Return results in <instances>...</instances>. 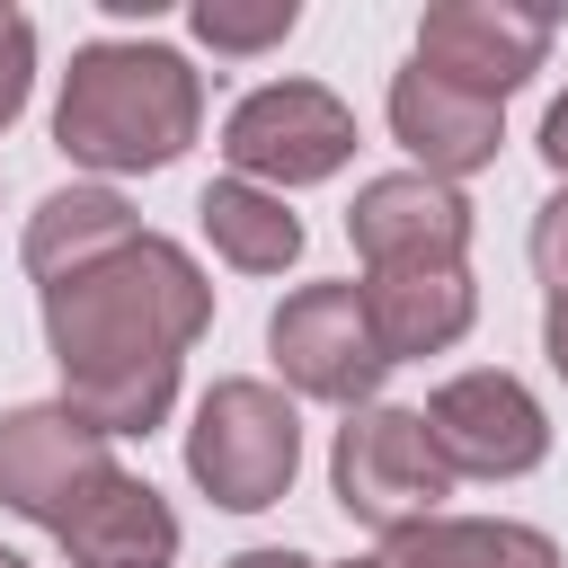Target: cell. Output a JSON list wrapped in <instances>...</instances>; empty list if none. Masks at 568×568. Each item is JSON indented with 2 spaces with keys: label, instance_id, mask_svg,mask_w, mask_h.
Returning <instances> with one entry per match:
<instances>
[{
  "label": "cell",
  "instance_id": "obj_16",
  "mask_svg": "<svg viewBox=\"0 0 568 568\" xmlns=\"http://www.w3.org/2000/svg\"><path fill=\"white\" fill-rule=\"evenodd\" d=\"M541 151H550V160H559V169H568V98H559V106H550V124H541Z\"/></svg>",
  "mask_w": 568,
  "mask_h": 568
},
{
  "label": "cell",
  "instance_id": "obj_5",
  "mask_svg": "<svg viewBox=\"0 0 568 568\" xmlns=\"http://www.w3.org/2000/svg\"><path fill=\"white\" fill-rule=\"evenodd\" d=\"M106 453H98V426L89 417H62V408H27L9 417L0 435V497L44 515V524H71L80 515V488H106Z\"/></svg>",
  "mask_w": 568,
  "mask_h": 568
},
{
  "label": "cell",
  "instance_id": "obj_12",
  "mask_svg": "<svg viewBox=\"0 0 568 568\" xmlns=\"http://www.w3.org/2000/svg\"><path fill=\"white\" fill-rule=\"evenodd\" d=\"M390 568H550V541L515 524H435V532H408Z\"/></svg>",
  "mask_w": 568,
  "mask_h": 568
},
{
  "label": "cell",
  "instance_id": "obj_3",
  "mask_svg": "<svg viewBox=\"0 0 568 568\" xmlns=\"http://www.w3.org/2000/svg\"><path fill=\"white\" fill-rule=\"evenodd\" d=\"M346 142H355V124H346V106L328 98V89H311V80H284V89H257V98H240V115H231V133H222V151L240 160V169H257V178H328L337 160H346Z\"/></svg>",
  "mask_w": 568,
  "mask_h": 568
},
{
  "label": "cell",
  "instance_id": "obj_10",
  "mask_svg": "<svg viewBox=\"0 0 568 568\" xmlns=\"http://www.w3.org/2000/svg\"><path fill=\"white\" fill-rule=\"evenodd\" d=\"M390 124H399V142L426 169H470V160L497 151V106L470 98V89H453V80H435V71H417V62L390 89Z\"/></svg>",
  "mask_w": 568,
  "mask_h": 568
},
{
  "label": "cell",
  "instance_id": "obj_13",
  "mask_svg": "<svg viewBox=\"0 0 568 568\" xmlns=\"http://www.w3.org/2000/svg\"><path fill=\"white\" fill-rule=\"evenodd\" d=\"M195 36L222 44V53L275 44V36H293V0H266V9H222V0H204V9H195Z\"/></svg>",
  "mask_w": 568,
  "mask_h": 568
},
{
  "label": "cell",
  "instance_id": "obj_14",
  "mask_svg": "<svg viewBox=\"0 0 568 568\" xmlns=\"http://www.w3.org/2000/svg\"><path fill=\"white\" fill-rule=\"evenodd\" d=\"M532 257H541V275H550V293L568 302V195H550V204H541V231H532Z\"/></svg>",
  "mask_w": 568,
  "mask_h": 568
},
{
  "label": "cell",
  "instance_id": "obj_2",
  "mask_svg": "<svg viewBox=\"0 0 568 568\" xmlns=\"http://www.w3.org/2000/svg\"><path fill=\"white\" fill-rule=\"evenodd\" d=\"M195 479L222 506H266L293 479V408L257 382H222L195 426Z\"/></svg>",
  "mask_w": 568,
  "mask_h": 568
},
{
  "label": "cell",
  "instance_id": "obj_15",
  "mask_svg": "<svg viewBox=\"0 0 568 568\" xmlns=\"http://www.w3.org/2000/svg\"><path fill=\"white\" fill-rule=\"evenodd\" d=\"M18 98H27V18L0 9V124L18 115Z\"/></svg>",
  "mask_w": 568,
  "mask_h": 568
},
{
  "label": "cell",
  "instance_id": "obj_11",
  "mask_svg": "<svg viewBox=\"0 0 568 568\" xmlns=\"http://www.w3.org/2000/svg\"><path fill=\"white\" fill-rule=\"evenodd\" d=\"M204 231L222 240V257H231V266H284V257L302 248V222H293L275 195L240 186V178L204 195Z\"/></svg>",
  "mask_w": 568,
  "mask_h": 568
},
{
  "label": "cell",
  "instance_id": "obj_6",
  "mask_svg": "<svg viewBox=\"0 0 568 568\" xmlns=\"http://www.w3.org/2000/svg\"><path fill=\"white\" fill-rule=\"evenodd\" d=\"M275 355H284V373H293L302 390H320V399H355V390L390 364L382 337H373L364 293H346V284H320V293L284 302V311H275Z\"/></svg>",
  "mask_w": 568,
  "mask_h": 568
},
{
  "label": "cell",
  "instance_id": "obj_9",
  "mask_svg": "<svg viewBox=\"0 0 568 568\" xmlns=\"http://www.w3.org/2000/svg\"><path fill=\"white\" fill-rule=\"evenodd\" d=\"M355 240H364V257L382 275L390 266H453V248H462V195L426 186V178H382L355 204Z\"/></svg>",
  "mask_w": 568,
  "mask_h": 568
},
{
  "label": "cell",
  "instance_id": "obj_7",
  "mask_svg": "<svg viewBox=\"0 0 568 568\" xmlns=\"http://www.w3.org/2000/svg\"><path fill=\"white\" fill-rule=\"evenodd\" d=\"M541 44H550V18H532V9H435L426 36H417V71L497 106L541 62Z\"/></svg>",
  "mask_w": 568,
  "mask_h": 568
},
{
  "label": "cell",
  "instance_id": "obj_4",
  "mask_svg": "<svg viewBox=\"0 0 568 568\" xmlns=\"http://www.w3.org/2000/svg\"><path fill=\"white\" fill-rule=\"evenodd\" d=\"M337 488H346V515H364V524H399V515L435 506V497H444V453H435L426 417L382 408V417L346 426V444H337Z\"/></svg>",
  "mask_w": 568,
  "mask_h": 568
},
{
  "label": "cell",
  "instance_id": "obj_17",
  "mask_svg": "<svg viewBox=\"0 0 568 568\" xmlns=\"http://www.w3.org/2000/svg\"><path fill=\"white\" fill-rule=\"evenodd\" d=\"M231 568H311V559H293V550H248V559H231Z\"/></svg>",
  "mask_w": 568,
  "mask_h": 568
},
{
  "label": "cell",
  "instance_id": "obj_18",
  "mask_svg": "<svg viewBox=\"0 0 568 568\" xmlns=\"http://www.w3.org/2000/svg\"><path fill=\"white\" fill-rule=\"evenodd\" d=\"M0 568H27V559H9V550H0Z\"/></svg>",
  "mask_w": 568,
  "mask_h": 568
},
{
  "label": "cell",
  "instance_id": "obj_8",
  "mask_svg": "<svg viewBox=\"0 0 568 568\" xmlns=\"http://www.w3.org/2000/svg\"><path fill=\"white\" fill-rule=\"evenodd\" d=\"M426 435H435V453L453 470H524V462H541V408L506 373H462L453 390H435Z\"/></svg>",
  "mask_w": 568,
  "mask_h": 568
},
{
  "label": "cell",
  "instance_id": "obj_1",
  "mask_svg": "<svg viewBox=\"0 0 568 568\" xmlns=\"http://www.w3.org/2000/svg\"><path fill=\"white\" fill-rule=\"evenodd\" d=\"M195 133V80L160 44H89L62 89V151L98 169H160Z\"/></svg>",
  "mask_w": 568,
  "mask_h": 568
}]
</instances>
